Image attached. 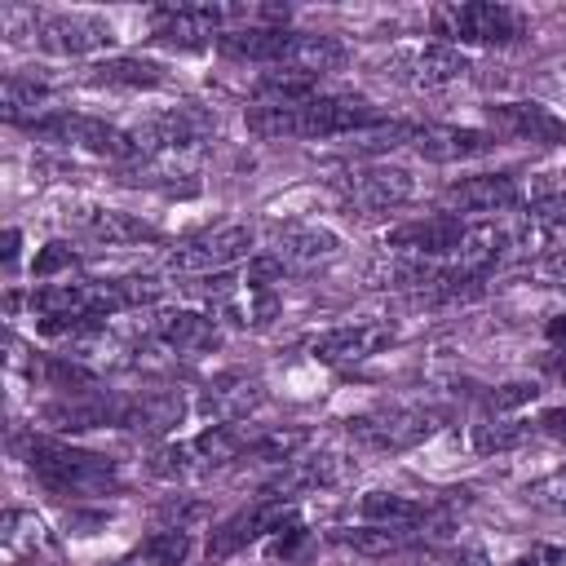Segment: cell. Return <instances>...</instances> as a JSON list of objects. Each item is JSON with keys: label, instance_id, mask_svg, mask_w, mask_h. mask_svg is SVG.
<instances>
[{"label": "cell", "instance_id": "obj_1", "mask_svg": "<svg viewBox=\"0 0 566 566\" xmlns=\"http://www.w3.org/2000/svg\"><path fill=\"white\" fill-rule=\"evenodd\" d=\"M22 464L31 469V478L49 491V495H71V500H97V495H115L124 486V473H119V460L102 455V451H88V447H75L66 438H53V433H18L13 438Z\"/></svg>", "mask_w": 566, "mask_h": 566}, {"label": "cell", "instance_id": "obj_2", "mask_svg": "<svg viewBox=\"0 0 566 566\" xmlns=\"http://www.w3.org/2000/svg\"><path fill=\"white\" fill-rule=\"evenodd\" d=\"M385 124V115L345 93H318L292 106H252L248 111V133L261 142H323V137H354Z\"/></svg>", "mask_w": 566, "mask_h": 566}, {"label": "cell", "instance_id": "obj_3", "mask_svg": "<svg viewBox=\"0 0 566 566\" xmlns=\"http://www.w3.org/2000/svg\"><path fill=\"white\" fill-rule=\"evenodd\" d=\"M429 27L442 44L455 49H509L526 35V13L495 0H469V4H438L429 13Z\"/></svg>", "mask_w": 566, "mask_h": 566}, {"label": "cell", "instance_id": "obj_4", "mask_svg": "<svg viewBox=\"0 0 566 566\" xmlns=\"http://www.w3.org/2000/svg\"><path fill=\"white\" fill-rule=\"evenodd\" d=\"M332 195L340 199L345 212L358 217H380L394 212L402 203L416 199V177L402 164H385V159H367V164H349L332 177Z\"/></svg>", "mask_w": 566, "mask_h": 566}, {"label": "cell", "instance_id": "obj_5", "mask_svg": "<svg viewBox=\"0 0 566 566\" xmlns=\"http://www.w3.org/2000/svg\"><path fill=\"white\" fill-rule=\"evenodd\" d=\"M212 133H217V115L199 102L159 106L128 128V137L137 142V155H199Z\"/></svg>", "mask_w": 566, "mask_h": 566}, {"label": "cell", "instance_id": "obj_6", "mask_svg": "<svg viewBox=\"0 0 566 566\" xmlns=\"http://www.w3.org/2000/svg\"><path fill=\"white\" fill-rule=\"evenodd\" d=\"M27 133L49 142V146H66V150H84L93 159H111L119 168L137 159V142L128 137V128H115V124H106L97 115H80V111H53V115L35 119Z\"/></svg>", "mask_w": 566, "mask_h": 566}, {"label": "cell", "instance_id": "obj_7", "mask_svg": "<svg viewBox=\"0 0 566 566\" xmlns=\"http://www.w3.org/2000/svg\"><path fill=\"white\" fill-rule=\"evenodd\" d=\"M256 243V230L243 226V221H221V226H208L190 239H181L172 252H168V270L172 274H186V279H208V274H226L230 265H239L243 256L252 261Z\"/></svg>", "mask_w": 566, "mask_h": 566}, {"label": "cell", "instance_id": "obj_8", "mask_svg": "<svg viewBox=\"0 0 566 566\" xmlns=\"http://www.w3.org/2000/svg\"><path fill=\"white\" fill-rule=\"evenodd\" d=\"M438 429V416L424 407H371L345 420V433L354 447L363 451H380V455H398L411 451L420 442H429Z\"/></svg>", "mask_w": 566, "mask_h": 566}, {"label": "cell", "instance_id": "obj_9", "mask_svg": "<svg viewBox=\"0 0 566 566\" xmlns=\"http://www.w3.org/2000/svg\"><path fill=\"white\" fill-rule=\"evenodd\" d=\"M296 522V500H283V495H256L248 509L221 517L203 544L208 562H230L234 553H243L248 544H261L270 535H279L283 526Z\"/></svg>", "mask_w": 566, "mask_h": 566}, {"label": "cell", "instance_id": "obj_10", "mask_svg": "<svg viewBox=\"0 0 566 566\" xmlns=\"http://www.w3.org/2000/svg\"><path fill=\"white\" fill-rule=\"evenodd\" d=\"M473 71H478L473 57H469L464 49H455V44H442V40H433V44H411V49H394V53L385 57V75L398 80V84H407V88H420V93L460 84V80H469Z\"/></svg>", "mask_w": 566, "mask_h": 566}, {"label": "cell", "instance_id": "obj_11", "mask_svg": "<svg viewBox=\"0 0 566 566\" xmlns=\"http://www.w3.org/2000/svg\"><path fill=\"white\" fill-rule=\"evenodd\" d=\"M31 35L53 57H88L115 44V27L97 13H31Z\"/></svg>", "mask_w": 566, "mask_h": 566}, {"label": "cell", "instance_id": "obj_12", "mask_svg": "<svg viewBox=\"0 0 566 566\" xmlns=\"http://www.w3.org/2000/svg\"><path fill=\"white\" fill-rule=\"evenodd\" d=\"M482 128L504 142H531V146H562L566 119L553 115L544 102H491L482 106Z\"/></svg>", "mask_w": 566, "mask_h": 566}, {"label": "cell", "instance_id": "obj_13", "mask_svg": "<svg viewBox=\"0 0 566 566\" xmlns=\"http://www.w3.org/2000/svg\"><path fill=\"white\" fill-rule=\"evenodd\" d=\"M265 252L283 265V274H305L340 256V234L318 221H283Z\"/></svg>", "mask_w": 566, "mask_h": 566}, {"label": "cell", "instance_id": "obj_14", "mask_svg": "<svg viewBox=\"0 0 566 566\" xmlns=\"http://www.w3.org/2000/svg\"><path fill=\"white\" fill-rule=\"evenodd\" d=\"M526 208V186L513 172H473L442 190V212H513Z\"/></svg>", "mask_w": 566, "mask_h": 566}, {"label": "cell", "instance_id": "obj_15", "mask_svg": "<svg viewBox=\"0 0 566 566\" xmlns=\"http://www.w3.org/2000/svg\"><path fill=\"white\" fill-rule=\"evenodd\" d=\"M62 221H66L71 234L106 243V248H128V243H155L159 239L155 226H146L133 212L106 208V203H71V208H62Z\"/></svg>", "mask_w": 566, "mask_h": 566}, {"label": "cell", "instance_id": "obj_16", "mask_svg": "<svg viewBox=\"0 0 566 566\" xmlns=\"http://www.w3.org/2000/svg\"><path fill=\"white\" fill-rule=\"evenodd\" d=\"M394 323H340V327H327L310 340V354L327 367H358L367 358H376L385 345H394Z\"/></svg>", "mask_w": 566, "mask_h": 566}, {"label": "cell", "instance_id": "obj_17", "mask_svg": "<svg viewBox=\"0 0 566 566\" xmlns=\"http://www.w3.org/2000/svg\"><path fill=\"white\" fill-rule=\"evenodd\" d=\"M407 146L429 164H460V159L491 155L500 137L486 128H464V124H411Z\"/></svg>", "mask_w": 566, "mask_h": 566}, {"label": "cell", "instance_id": "obj_18", "mask_svg": "<svg viewBox=\"0 0 566 566\" xmlns=\"http://www.w3.org/2000/svg\"><path fill=\"white\" fill-rule=\"evenodd\" d=\"M146 336L172 354H208L221 345V318L203 310H159L146 323Z\"/></svg>", "mask_w": 566, "mask_h": 566}, {"label": "cell", "instance_id": "obj_19", "mask_svg": "<svg viewBox=\"0 0 566 566\" xmlns=\"http://www.w3.org/2000/svg\"><path fill=\"white\" fill-rule=\"evenodd\" d=\"M349 473H354V464H349L340 451H305V455H296L292 464H283V469L265 482V495L296 500V495H305V491L340 486Z\"/></svg>", "mask_w": 566, "mask_h": 566}, {"label": "cell", "instance_id": "obj_20", "mask_svg": "<svg viewBox=\"0 0 566 566\" xmlns=\"http://www.w3.org/2000/svg\"><path fill=\"white\" fill-rule=\"evenodd\" d=\"M464 234V217H451V212H433L424 221H407L398 230L385 234V248L389 252H407V256H420V261H447L455 252Z\"/></svg>", "mask_w": 566, "mask_h": 566}, {"label": "cell", "instance_id": "obj_21", "mask_svg": "<svg viewBox=\"0 0 566 566\" xmlns=\"http://www.w3.org/2000/svg\"><path fill=\"white\" fill-rule=\"evenodd\" d=\"M354 509L367 526H389V531H411V535H424V526L438 517L429 500H416L402 491H367L358 495Z\"/></svg>", "mask_w": 566, "mask_h": 566}, {"label": "cell", "instance_id": "obj_22", "mask_svg": "<svg viewBox=\"0 0 566 566\" xmlns=\"http://www.w3.org/2000/svg\"><path fill=\"white\" fill-rule=\"evenodd\" d=\"M53 80H44L40 71H9L4 75V88H0V111L9 124H22L31 128L35 119L53 115Z\"/></svg>", "mask_w": 566, "mask_h": 566}, {"label": "cell", "instance_id": "obj_23", "mask_svg": "<svg viewBox=\"0 0 566 566\" xmlns=\"http://www.w3.org/2000/svg\"><path fill=\"white\" fill-rule=\"evenodd\" d=\"M88 88H164L168 84V66L155 62V57H133V53H119V57H102L88 66L84 75Z\"/></svg>", "mask_w": 566, "mask_h": 566}, {"label": "cell", "instance_id": "obj_24", "mask_svg": "<svg viewBox=\"0 0 566 566\" xmlns=\"http://www.w3.org/2000/svg\"><path fill=\"white\" fill-rule=\"evenodd\" d=\"M349 62V49L336 40V35H323V31H296L292 44H287V57H283V71H301V75H332V71H345Z\"/></svg>", "mask_w": 566, "mask_h": 566}, {"label": "cell", "instance_id": "obj_25", "mask_svg": "<svg viewBox=\"0 0 566 566\" xmlns=\"http://www.w3.org/2000/svg\"><path fill=\"white\" fill-rule=\"evenodd\" d=\"M181 416H186V398L181 394H172V389H142V394H128L124 429L159 438L172 424H181Z\"/></svg>", "mask_w": 566, "mask_h": 566}, {"label": "cell", "instance_id": "obj_26", "mask_svg": "<svg viewBox=\"0 0 566 566\" xmlns=\"http://www.w3.org/2000/svg\"><path fill=\"white\" fill-rule=\"evenodd\" d=\"M310 442H314V433L305 424H256L252 438H248L243 460L248 464H274V469H283L296 455H305Z\"/></svg>", "mask_w": 566, "mask_h": 566}, {"label": "cell", "instance_id": "obj_27", "mask_svg": "<svg viewBox=\"0 0 566 566\" xmlns=\"http://www.w3.org/2000/svg\"><path fill=\"white\" fill-rule=\"evenodd\" d=\"M256 402H261V385L256 380H248V376H217L203 389L199 407L212 416V424H221V420H243Z\"/></svg>", "mask_w": 566, "mask_h": 566}, {"label": "cell", "instance_id": "obj_28", "mask_svg": "<svg viewBox=\"0 0 566 566\" xmlns=\"http://www.w3.org/2000/svg\"><path fill=\"white\" fill-rule=\"evenodd\" d=\"M531 429H535V424H522V420H513V416H504V411L482 416V420L473 424V451H478V455H504V451L522 447V442L531 438Z\"/></svg>", "mask_w": 566, "mask_h": 566}, {"label": "cell", "instance_id": "obj_29", "mask_svg": "<svg viewBox=\"0 0 566 566\" xmlns=\"http://www.w3.org/2000/svg\"><path fill=\"white\" fill-rule=\"evenodd\" d=\"M336 544H345V548H354V553H363V557H394V553H402V548H411L416 544V535L411 531H389V526H349V531H336L332 535Z\"/></svg>", "mask_w": 566, "mask_h": 566}, {"label": "cell", "instance_id": "obj_30", "mask_svg": "<svg viewBox=\"0 0 566 566\" xmlns=\"http://www.w3.org/2000/svg\"><path fill=\"white\" fill-rule=\"evenodd\" d=\"M190 548H195V539H190L186 526H164V531H150L137 544L133 562H142V566H186Z\"/></svg>", "mask_w": 566, "mask_h": 566}, {"label": "cell", "instance_id": "obj_31", "mask_svg": "<svg viewBox=\"0 0 566 566\" xmlns=\"http://www.w3.org/2000/svg\"><path fill=\"white\" fill-rule=\"evenodd\" d=\"M4 544L13 553H35V548H49V535H44V522L35 513H9L4 517Z\"/></svg>", "mask_w": 566, "mask_h": 566}, {"label": "cell", "instance_id": "obj_32", "mask_svg": "<svg viewBox=\"0 0 566 566\" xmlns=\"http://www.w3.org/2000/svg\"><path fill=\"white\" fill-rule=\"evenodd\" d=\"M75 265H80L75 248H66V243H44V248L35 252V261H31V274H35V283H57V279H71Z\"/></svg>", "mask_w": 566, "mask_h": 566}, {"label": "cell", "instance_id": "obj_33", "mask_svg": "<svg viewBox=\"0 0 566 566\" xmlns=\"http://www.w3.org/2000/svg\"><path fill=\"white\" fill-rule=\"evenodd\" d=\"M314 553V531H305L301 522L283 526L279 535H270V557H283V562H305Z\"/></svg>", "mask_w": 566, "mask_h": 566}, {"label": "cell", "instance_id": "obj_34", "mask_svg": "<svg viewBox=\"0 0 566 566\" xmlns=\"http://www.w3.org/2000/svg\"><path fill=\"white\" fill-rule=\"evenodd\" d=\"M526 495H531L535 504H548V509H566V469L548 473V478H544V482H535Z\"/></svg>", "mask_w": 566, "mask_h": 566}, {"label": "cell", "instance_id": "obj_35", "mask_svg": "<svg viewBox=\"0 0 566 566\" xmlns=\"http://www.w3.org/2000/svg\"><path fill=\"white\" fill-rule=\"evenodd\" d=\"M535 394H539L535 380H513V385H500V389L491 394V407H495V411H509V407H517V402H531Z\"/></svg>", "mask_w": 566, "mask_h": 566}, {"label": "cell", "instance_id": "obj_36", "mask_svg": "<svg viewBox=\"0 0 566 566\" xmlns=\"http://www.w3.org/2000/svg\"><path fill=\"white\" fill-rule=\"evenodd\" d=\"M535 429H544L548 438H557V442H566V407H548V411H539V420H535Z\"/></svg>", "mask_w": 566, "mask_h": 566}, {"label": "cell", "instance_id": "obj_37", "mask_svg": "<svg viewBox=\"0 0 566 566\" xmlns=\"http://www.w3.org/2000/svg\"><path fill=\"white\" fill-rule=\"evenodd\" d=\"M544 336L557 345V349H566V314H557V318H548V327H544Z\"/></svg>", "mask_w": 566, "mask_h": 566}, {"label": "cell", "instance_id": "obj_38", "mask_svg": "<svg viewBox=\"0 0 566 566\" xmlns=\"http://www.w3.org/2000/svg\"><path fill=\"white\" fill-rule=\"evenodd\" d=\"M455 566H491V557H486L482 548H464V553L455 557Z\"/></svg>", "mask_w": 566, "mask_h": 566}, {"label": "cell", "instance_id": "obj_39", "mask_svg": "<svg viewBox=\"0 0 566 566\" xmlns=\"http://www.w3.org/2000/svg\"><path fill=\"white\" fill-rule=\"evenodd\" d=\"M544 566H566V548H544Z\"/></svg>", "mask_w": 566, "mask_h": 566}, {"label": "cell", "instance_id": "obj_40", "mask_svg": "<svg viewBox=\"0 0 566 566\" xmlns=\"http://www.w3.org/2000/svg\"><path fill=\"white\" fill-rule=\"evenodd\" d=\"M557 376H562V385H566V363H562V367H557Z\"/></svg>", "mask_w": 566, "mask_h": 566}]
</instances>
